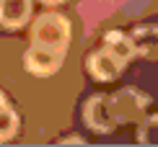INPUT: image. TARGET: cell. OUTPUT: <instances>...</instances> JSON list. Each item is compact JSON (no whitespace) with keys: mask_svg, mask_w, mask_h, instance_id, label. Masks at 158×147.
I'll list each match as a JSON object with an SVG mask.
<instances>
[{"mask_svg":"<svg viewBox=\"0 0 158 147\" xmlns=\"http://www.w3.org/2000/svg\"><path fill=\"white\" fill-rule=\"evenodd\" d=\"M104 46H106L114 57H119L122 62H130V59L135 57L132 39H130V34H122V31H109V34L104 36Z\"/></svg>","mask_w":158,"mask_h":147,"instance_id":"ba28073f","label":"cell"},{"mask_svg":"<svg viewBox=\"0 0 158 147\" xmlns=\"http://www.w3.org/2000/svg\"><path fill=\"white\" fill-rule=\"evenodd\" d=\"M148 106V96L135 88H124L114 96H109V111L114 124H124V121H135Z\"/></svg>","mask_w":158,"mask_h":147,"instance_id":"7a4b0ae2","label":"cell"},{"mask_svg":"<svg viewBox=\"0 0 158 147\" xmlns=\"http://www.w3.org/2000/svg\"><path fill=\"white\" fill-rule=\"evenodd\" d=\"M137 142L145 147H158V113H150L143 119L140 129H137Z\"/></svg>","mask_w":158,"mask_h":147,"instance_id":"9c48e42d","label":"cell"},{"mask_svg":"<svg viewBox=\"0 0 158 147\" xmlns=\"http://www.w3.org/2000/svg\"><path fill=\"white\" fill-rule=\"evenodd\" d=\"M68 44H70V21L62 13L47 10V13L34 18V26H31V46L65 54Z\"/></svg>","mask_w":158,"mask_h":147,"instance_id":"6da1fadb","label":"cell"},{"mask_svg":"<svg viewBox=\"0 0 158 147\" xmlns=\"http://www.w3.org/2000/svg\"><path fill=\"white\" fill-rule=\"evenodd\" d=\"M88 72H91V77L98 80V83H109V80H114V77H119V72L124 67V62L119 57H114L111 52L104 46V49H98L94 52V54L88 57Z\"/></svg>","mask_w":158,"mask_h":147,"instance_id":"5b68a950","label":"cell"},{"mask_svg":"<svg viewBox=\"0 0 158 147\" xmlns=\"http://www.w3.org/2000/svg\"><path fill=\"white\" fill-rule=\"evenodd\" d=\"M31 21V0H0V26L18 31Z\"/></svg>","mask_w":158,"mask_h":147,"instance_id":"8992f818","label":"cell"},{"mask_svg":"<svg viewBox=\"0 0 158 147\" xmlns=\"http://www.w3.org/2000/svg\"><path fill=\"white\" fill-rule=\"evenodd\" d=\"M130 39L135 44V54L145 59H158V26H135Z\"/></svg>","mask_w":158,"mask_h":147,"instance_id":"52a82bcc","label":"cell"},{"mask_svg":"<svg viewBox=\"0 0 158 147\" xmlns=\"http://www.w3.org/2000/svg\"><path fill=\"white\" fill-rule=\"evenodd\" d=\"M3 106H8V101H5V96L0 93V109H3Z\"/></svg>","mask_w":158,"mask_h":147,"instance_id":"4fadbf2b","label":"cell"},{"mask_svg":"<svg viewBox=\"0 0 158 147\" xmlns=\"http://www.w3.org/2000/svg\"><path fill=\"white\" fill-rule=\"evenodd\" d=\"M62 59H65V54L31 46L23 54V67H26V72H31V75H36V77H49V75H55V72L62 67Z\"/></svg>","mask_w":158,"mask_h":147,"instance_id":"277c9868","label":"cell"},{"mask_svg":"<svg viewBox=\"0 0 158 147\" xmlns=\"http://www.w3.org/2000/svg\"><path fill=\"white\" fill-rule=\"evenodd\" d=\"M39 3H44V5H60V3H65V0H39Z\"/></svg>","mask_w":158,"mask_h":147,"instance_id":"7c38bea8","label":"cell"},{"mask_svg":"<svg viewBox=\"0 0 158 147\" xmlns=\"http://www.w3.org/2000/svg\"><path fill=\"white\" fill-rule=\"evenodd\" d=\"M18 132V113L10 106L0 109V142H8L10 137H16Z\"/></svg>","mask_w":158,"mask_h":147,"instance_id":"30bf717a","label":"cell"},{"mask_svg":"<svg viewBox=\"0 0 158 147\" xmlns=\"http://www.w3.org/2000/svg\"><path fill=\"white\" fill-rule=\"evenodd\" d=\"M62 145H83V137H65Z\"/></svg>","mask_w":158,"mask_h":147,"instance_id":"8fae6325","label":"cell"},{"mask_svg":"<svg viewBox=\"0 0 158 147\" xmlns=\"http://www.w3.org/2000/svg\"><path fill=\"white\" fill-rule=\"evenodd\" d=\"M83 119L85 124L91 126L98 134H109L114 132V119H111V111H109V96H91L83 106Z\"/></svg>","mask_w":158,"mask_h":147,"instance_id":"3957f363","label":"cell"}]
</instances>
